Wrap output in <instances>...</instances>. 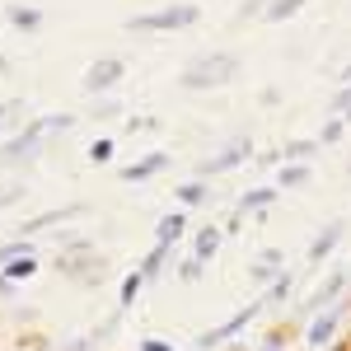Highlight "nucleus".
Segmentation results:
<instances>
[{
	"mask_svg": "<svg viewBox=\"0 0 351 351\" xmlns=\"http://www.w3.org/2000/svg\"><path fill=\"white\" fill-rule=\"evenodd\" d=\"M234 75H239V56L216 52V56H202V61H192L188 75H183V84H188V89H211V84H230Z\"/></svg>",
	"mask_w": 351,
	"mask_h": 351,
	"instance_id": "f257e3e1",
	"label": "nucleus"
},
{
	"mask_svg": "<svg viewBox=\"0 0 351 351\" xmlns=\"http://www.w3.org/2000/svg\"><path fill=\"white\" fill-rule=\"evenodd\" d=\"M66 127H75V117H66V112H61V117H43V122H33L24 136H14V141L5 145V164L28 160V155H33V145H38L43 136H47V132H66Z\"/></svg>",
	"mask_w": 351,
	"mask_h": 351,
	"instance_id": "f03ea898",
	"label": "nucleus"
},
{
	"mask_svg": "<svg viewBox=\"0 0 351 351\" xmlns=\"http://www.w3.org/2000/svg\"><path fill=\"white\" fill-rule=\"evenodd\" d=\"M197 19L192 5H173V10H160V14H136L127 28H141V33H155V28H188Z\"/></svg>",
	"mask_w": 351,
	"mask_h": 351,
	"instance_id": "7ed1b4c3",
	"label": "nucleus"
},
{
	"mask_svg": "<svg viewBox=\"0 0 351 351\" xmlns=\"http://www.w3.org/2000/svg\"><path fill=\"white\" fill-rule=\"evenodd\" d=\"M117 80H122V61H117V56H104V61H94V66L84 71V89H94V94L108 89V84H117Z\"/></svg>",
	"mask_w": 351,
	"mask_h": 351,
	"instance_id": "20e7f679",
	"label": "nucleus"
},
{
	"mask_svg": "<svg viewBox=\"0 0 351 351\" xmlns=\"http://www.w3.org/2000/svg\"><path fill=\"white\" fill-rule=\"evenodd\" d=\"M243 155H248V141H234L230 150H220L216 160H206L202 169H197V173H225V169H234V164H239Z\"/></svg>",
	"mask_w": 351,
	"mask_h": 351,
	"instance_id": "39448f33",
	"label": "nucleus"
},
{
	"mask_svg": "<svg viewBox=\"0 0 351 351\" xmlns=\"http://www.w3.org/2000/svg\"><path fill=\"white\" fill-rule=\"evenodd\" d=\"M84 206H56V211H43V216H33L24 220V234H38V230H47V225H56V220H71V216H80Z\"/></svg>",
	"mask_w": 351,
	"mask_h": 351,
	"instance_id": "423d86ee",
	"label": "nucleus"
},
{
	"mask_svg": "<svg viewBox=\"0 0 351 351\" xmlns=\"http://www.w3.org/2000/svg\"><path fill=\"white\" fill-rule=\"evenodd\" d=\"M164 164H169V155H150V160H141V164H127V169H122V178H127V183H136V178H150V173H160Z\"/></svg>",
	"mask_w": 351,
	"mask_h": 351,
	"instance_id": "0eeeda50",
	"label": "nucleus"
},
{
	"mask_svg": "<svg viewBox=\"0 0 351 351\" xmlns=\"http://www.w3.org/2000/svg\"><path fill=\"white\" fill-rule=\"evenodd\" d=\"M253 309H258V304H248V309H239V314H234V319H230L225 328H216V332H206V337H202V347H211V342H220V337H230V332H239V328L248 324V319H253Z\"/></svg>",
	"mask_w": 351,
	"mask_h": 351,
	"instance_id": "6e6552de",
	"label": "nucleus"
},
{
	"mask_svg": "<svg viewBox=\"0 0 351 351\" xmlns=\"http://www.w3.org/2000/svg\"><path fill=\"white\" fill-rule=\"evenodd\" d=\"M33 271H38L33 258H14V263H5V281H24V276H33Z\"/></svg>",
	"mask_w": 351,
	"mask_h": 351,
	"instance_id": "1a4fd4ad",
	"label": "nucleus"
},
{
	"mask_svg": "<svg viewBox=\"0 0 351 351\" xmlns=\"http://www.w3.org/2000/svg\"><path fill=\"white\" fill-rule=\"evenodd\" d=\"M178 234H183V216H164L160 220V248H169Z\"/></svg>",
	"mask_w": 351,
	"mask_h": 351,
	"instance_id": "9d476101",
	"label": "nucleus"
},
{
	"mask_svg": "<svg viewBox=\"0 0 351 351\" xmlns=\"http://www.w3.org/2000/svg\"><path fill=\"white\" fill-rule=\"evenodd\" d=\"M342 239V230H337V225H332V230H324V234H319V239H314V248H309V258H314V263H319V258H324L328 248H332V243Z\"/></svg>",
	"mask_w": 351,
	"mask_h": 351,
	"instance_id": "9b49d317",
	"label": "nucleus"
},
{
	"mask_svg": "<svg viewBox=\"0 0 351 351\" xmlns=\"http://www.w3.org/2000/svg\"><path fill=\"white\" fill-rule=\"evenodd\" d=\"M304 0H276V5H267V19H286V14H295Z\"/></svg>",
	"mask_w": 351,
	"mask_h": 351,
	"instance_id": "f8f14e48",
	"label": "nucleus"
},
{
	"mask_svg": "<svg viewBox=\"0 0 351 351\" xmlns=\"http://www.w3.org/2000/svg\"><path fill=\"white\" fill-rule=\"evenodd\" d=\"M216 243H220V234H216V230H206V234L197 239V263H202V258H211V253H216Z\"/></svg>",
	"mask_w": 351,
	"mask_h": 351,
	"instance_id": "ddd939ff",
	"label": "nucleus"
},
{
	"mask_svg": "<svg viewBox=\"0 0 351 351\" xmlns=\"http://www.w3.org/2000/svg\"><path fill=\"white\" fill-rule=\"evenodd\" d=\"M10 19H14L19 28H38V10H24V5H14V10H10Z\"/></svg>",
	"mask_w": 351,
	"mask_h": 351,
	"instance_id": "4468645a",
	"label": "nucleus"
},
{
	"mask_svg": "<svg viewBox=\"0 0 351 351\" xmlns=\"http://www.w3.org/2000/svg\"><path fill=\"white\" fill-rule=\"evenodd\" d=\"M328 337H332V319H328V314H324V319L314 324V332H309V342H319V347H324Z\"/></svg>",
	"mask_w": 351,
	"mask_h": 351,
	"instance_id": "2eb2a0df",
	"label": "nucleus"
},
{
	"mask_svg": "<svg viewBox=\"0 0 351 351\" xmlns=\"http://www.w3.org/2000/svg\"><path fill=\"white\" fill-rule=\"evenodd\" d=\"M281 183H286V188H300V183H309V169H286V173H281Z\"/></svg>",
	"mask_w": 351,
	"mask_h": 351,
	"instance_id": "dca6fc26",
	"label": "nucleus"
},
{
	"mask_svg": "<svg viewBox=\"0 0 351 351\" xmlns=\"http://www.w3.org/2000/svg\"><path fill=\"white\" fill-rule=\"evenodd\" d=\"M136 291H141V276H127V281H122V304H132Z\"/></svg>",
	"mask_w": 351,
	"mask_h": 351,
	"instance_id": "f3484780",
	"label": "nucleus"
},
{
	"mask_svg": "<svg viewBox=\"0 0 351 351\" xmlns=\"http://www.w3.org/2000/svg\"><path fill=\"white\" fill-rule=\"evenodd\" d=\"M108 155H112V141H99V145H94V150H89V160H99V164L108 160Z\"/></svg>",
	"mask_w": 351,
	"mask_h": 351,
	"instance_id": "a211bd4d",
	"label": "nucleus"
},
{
	"mask_svg": "<svg viewBox=\"0 0 351 351\" xmlns=\"http://www.w3.org/2000/svg\"><path fill=\"white\" fill-rule=\"evenodd\" d=\"M202 197H206L202 183H188V188H183V202H202Z\"/></svg>",
	"mask_w": 351,
	"mask_h": 351,
	"instance_id": "6ab92c4d",
	"label": "nucleus"
},
{
	"mask_svg": "<svg viewBox=\"0 0 351 351\" xmlns=\"http://www.w3.org/2000/svg\"><path fill=\"white\" fill-rule=\"evenodd\" d=\"M271 202V192H248V197H243V206H267Z\"/></svg>",
	"mask_w": 351,
	"mask_h": 351,
	"instance_id": "aec40b11",
	"label": "nucleus"
},
{
	"mask_svg": "<svg viewBox=\"0 0 351 351\" xmlns=\"http://www.w3.org/2000/svg\"><path fill=\"white\" fill-rule=\"evenodd\" d=\"M337 108H351V89H342V94H337Z\"/></svg>",
	"mask_w": 351,
	"mask_h": 351,
	"instance_id": "412c9836",
	"label": "nucleus"
},
{
	"mask_svg": "<svg viewBox=\"0 0 351 351\" xmlns=\"http://www.w3.org/2000/svg\"><path fill=\"white\" fill-rule=\"evenodd\" d=\"M14 197H19V192H14V188H10V192H0V206H10Z\"/></svg>",
	"mask_w": 351,
	"mask_h": 351,
	"instance_id": "4be33fe9",
	"label": "nucleus"
},
{
	"mask_svg": "<svg viewBox=\"0 0 351 351\" xmlns=\"http://www.w3.org/2000/svg\"><path fill=\"white\" fill-rule=\"evenodd\" d=\"M145 351H169V347H164V342H145Z\"/></svg>",
	"mask_w": 351,
	"mask_h": 351,
	"instance_id": "5701e85b",
	"label": "nucleus"
},
{
	"mask_svg": "<svg viewBox=\"0 0 351 351\" xmlns=\"http://www.w3.org/2000/svg\"><path fill=\"white\" fill-rule=\"evenodd\" d=\"M0 71H10V61H5V56H0Z\"/></svg>",
	"mask_w": 351,
	"mask_h": 351,
	"instance_id": "b1692460",
	"label": "nucleus"
},
{
	"mask_svg": "<svg viewBox=\"0 0 351 351\" xmlns=\"http://www.w3.org/2000/svg\"><path fill=\"white\" fill-rule=\"evenodd\" d=\"M347 80H351V66H347Z\"/></svg>",
	"mask_w": 351,
	"mask_h": 351,
	"instance_id": "393cba45",
	"label": "nucleus"
}]
</instances>
